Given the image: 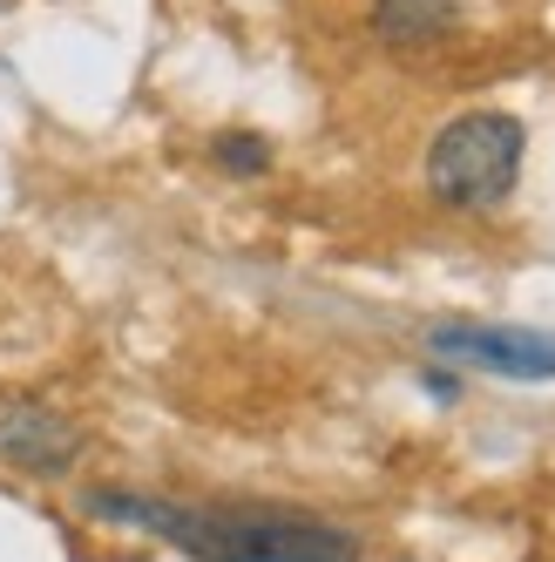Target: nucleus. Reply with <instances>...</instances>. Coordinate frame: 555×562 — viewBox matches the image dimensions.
I'll use <instances>...</instances> for the list:
<instances>
[{
    "label": "nucleus",
    "instance_id": "nucleus-6",
    "mask_svg": "<svg viewBox=\"0 0 555 562\" xmlns=\"http://www.w3.org/2000/svg\"><path fill=\"white\" fill-rule=\"evenodd\" d=\"M211 164L230 170V177H264V170H271V143H264V136H245V130H224V136L211 143Z\"/></svg>",
    "mask_w": 555,
    "mask_h": 562
},
{
    "label": "nucleus",
    "instance_id": "nucleus-7",
    "mask_svg": "<svg viewBox=\"0 0 555 562\" xmlns=\"http://www.w3.org/2000/svg\"><path fill=\"white\" fill-rule=\"evenodd\" d=\"M427 393L433 400H454V373H427Z\"/></svg>",
    "mask_w": 555,
    "mask_h": 562
},
{
    "label": "nucleus",
    "instance_id": "nucleus-2",
    "mask_svg": "<svg viewBox=\"0 0 555 562\" xmlns=\"http://www.w3.org/2000/svg\"><path fill=\"white\" fill-rule=\"evenodd\" d=\"M529 136L514 115L501 109H467L433 136L427 149V190L441 196L448 211H495L514 196V177H522Z\"/></svg>",
    "mask_w": 555,
    "mask_h": 562
},
{
    "label": "nucleus",
    "instance_id": "nucleus-4",
    "mask_svg": "<svg viewBox=\"0 0 555 562\" xmlns=\"http://www.w3.org/2000/svg\"><path fill=\"white\" fill-rule=\"evenodd\" d=\"M0 454H8L14 468L27 474H68L75 454H82V434H75V420H61L55 407H8L0 414Z\"/></svg>",
    "mask_w": 555,
    "mask_h": 562
},
{
    "label": "nucleus",
    "instance_id": "nucleus-3",
    "mask_svg": "<svg viewBox=\"0 0 555 562\" xmlns=\"http://www.w3.org/2000/svg\"><path fill=\"white\" fill-rule=\"evenodd\" d=\"M427 352L454 367H482L495 380H555V333L535 326H433Z\"/></svg>",
    "mask_w": 555,
    "mask_h": 562
},
{
    "label": "nucleus",
    "instance_id": "nucleus-5",
    "mask_svg": "<svg viewBox=\"0 0 555 562\" xmlns=\"http://www.w3.org/2000/svg\"><path fill=\"white\" fill-rule=\"evenodd\" d=\"M373 34L386 48H433L454 34V0H380Z\"/></svg>",
    "mask_w": 555,
    "mask_h": 562
},
{
    "label": "nucleus",
    "instance_id": "nucleus-1",
    "mask_svg": "<svg viewBox=\"0 0 555 562\" xmlns=\"http://www.w3.org/2000/svg\"><path fill=\"white\" fill-rule=\"evenodd\" d=\"M89 515L115 529H143L183 549L190 562H360V536L298 508H245V502H163L129 488H89Z\"/></svg>",
    "mask_w": 555,
    "mask_h": 562
}]
</instances>
